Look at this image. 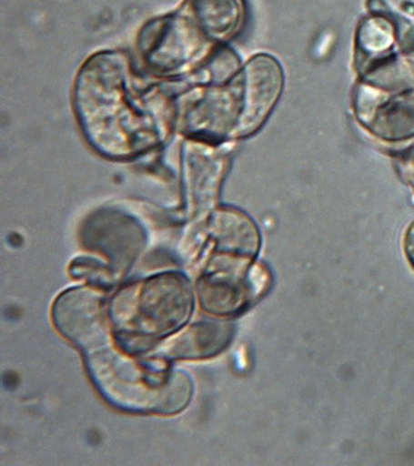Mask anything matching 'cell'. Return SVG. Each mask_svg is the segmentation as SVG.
Returning a JSON list of instances; mask_svg holds the SVG:
<instances>
[{
	"instance_id": "5",
	"label": "cell",
	"mask_w": 414,
	"mask_h": 466,
	"mask_svg": "<svg viewBox=\"0 0 414 466\" xmlns=\"http://www.w3.org/2000/svg\"><path fill=\"white\" fill-rule=\"evenodd\" d=\"M358 80L383 90L414 86V37L409 28L386 13H369L354 37Z\"/></svg>"
},
{
	"instance_id": "7",
	"label": "cell",
	"mask_w": 414,
	"mask_h": 466,
	"mask_svg": "<svg viewBox=\"0 0 414 466\" xmlns=\"http://www.w3.org/2000/svg\"><path fill=\"white\" fill-rule=\"evenodd\" d=\"M53 319L61 335L87 355L103 350L108 341L106 301L93 289L63 292L54 302Z\"/></svg>"
},
{
	"instance_id": "2",
	"label": "cell",
	"mask_w": 414,
	"mask_h": 466,
	"mask_svg": "<svg viewBox=\"0 0 414 466\" xmlns=\"http://www.w3.org/2000/svg\"><path fill=\"white\" fill-rule=\"evenodd\" d=\"M285 84L283 66L269 54H257L223 88L207 94L192 112L193 131L215 137H247L274 111Z\"/></svg>"
},
{
	"instance_id": "10",
	"label": "cell",
	"mask_w": 414,
	"mask_h": 466,
	"mask_svg": "<svg viewBox=\"0 0 414 466\" xmlns=\"http://www.w3.org/2000/svg\"><path fill=\"white\" fill-rule=\"evenodd\" d=\"M403 251H405L407 261L414 270V220L407 227L403 236Z\"/></svg>"
},
{
	"instance_id": "4",
	"label": "cell",
	"mask_w": 414,
	"mask_h": 466,
	"mask_svg": "<svg viewBox=\"0 0 414 466\" xmlns=\"http://www.w3.org/2000/svg\"><path fill=\"white\" fill-rule=\"evenodd\" d=\"M192 308L193 292L187 279L166 273L118 292L110 309L118 339L128 342L169 335L188 319Z\"/></svg>"
},
{
	"instance_id": "6",
	"label": "cell",
	"mask_w": 414,
	"mask_h": 466,
	"mask_svg": "<svg viewBox=\"0 0 414 466\" xmlns=\"http://www.w3.org/2000/svg\"><path fill=\"white\" fill-rule=\"evenodd\" d=\"M352 112L368 134L386 144L414 138V86L383 90L358 80L352 91Z\"/></svg>"
},
{
	"instance_id": "1",
	"label": "cell",
	"mask_w": 414,
	"mask_h": 466,
	"mask_svg": "<svg viewBox=\"0 0 414 466\" xmlns=\"http://www.w3.org/2000/svg\"><path fill=\"white\" fill-rule=\"evenodd\" d=\"M76 111L91 145L108 157H131L167 134V105L134 83L121 56H97L83 67Z\"/></svg>"
},
{
	"instance_id": "9",
	"label": "cell",
	"mask_w": 414,
	"mask_h": 466,
	"mask_svg": "<svg viewBox=\"0 0 414 466\" xmlns=\"http://www.w3.org/2000/svg\"><path fill=\"white\" fill-rule=\"evenodd\" d=\"M234 328L226 321H198L163 345L169 360H202L218 355L232 341Z\"/></svg>"
},
{
	"instance_id": "3",
	"label": "cell",
	"mask_w": 414,
	"mask_h": 466,
	"mask_svg": "<svg viewBox=\"0 0 414 466\" xmlns=\"http://www.w3.org/2000/svg\"><path fill=\"white\" fill-rule=\"evenodd\" d=\"M87 370L104 400L118 410L175 414L191 400L192 382L186 373L127 359L110 349L89 353Z\"/></svg>"
},
{
	"instance_id": "8",
	"label": "cell",
	"mask_w": 414,
	"mask_h": 466,
	"mask_svg": "<svg viewBox=\"0 0 414 466\" xmlns=\"http://www.w3.org/2000/svg\"><path fill=\"white\" fill-rule=\"evenodd\" d=\"M181 10L215 46L236 36L246 20L244 0H186Z\"/></svg>"
}]
</instances>
